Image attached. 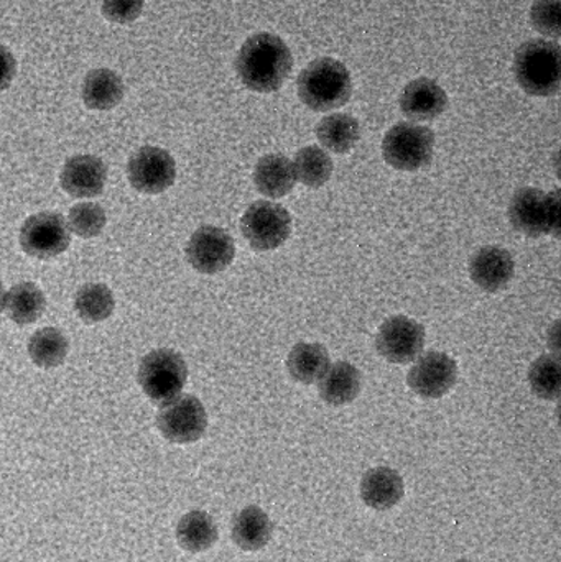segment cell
I'll return each mask as SVG.
<instances>
[{
    "label": "cell",
    "instance_id": "6da1fadb",
    "mask_svg": "<svg viewBox=\"0 0 561 562\" xmlns=\"http://www.w3.org/2000/svg\"><path fill=\"white\" fill-rule=\"evenodd\" d=\"M293 68V56L287 43L273 33H256L240 46L236 71L240 82L254 92L279 91Z\"/></svg>",
    "mask_w": 561,
    "mask_h": 562
},
{
    "label": "cell",
    "instance_id": "7a4b0ae2",
    "mask_svg": "<svg viewBox=\"0 0 561 562\" xmlns=\"http://www.w3.org/2000/svg\"><path fill=\"white\" fill-rule=\"evenodd\" d=\"M296 92L300 101L312 111H333L343 108L351 98V75L338 59L318 58L300 72Z\"/></svg>",
    "mask_w": 561,
    "mask_h": 562
},
{
    "label": "cell",
    "instance_id": "3957f363",
    "mask_svg": "<svg viewBox=\"0 0 561 562\" xmlns=\"http://www.w3.org/2000/svg\"><path fill=\"white\" fill-rule=\"evenodd\" d=\"M517 85L527 94L550 98L560 91V45L550 40H529L517 48L514 56Z\"/></svg>",
    "mask_w": 561,
    "mask_h": 562
},
{
    "label": "cell",
    "instance_id": "277c9868",
    "mask_svg": "<svg viewBox=\"0 0 561 562\" xmlns=\"http://www.w3.org/2000/svg\"><path fill=\"white\" fill-rule=\"evenodd\" d=\"M514 229L527 237H560L561 207L559 190L543 193L537 188H523L509 204Z\"/></svg>",
    "mask_w": 561,
    "mask_h": 562
},
{
    "label": "cell",
    "instance_id": "5b68a950",
    "mask_svg": "<svg viewBox=\"0 0 561 562\" xmlns=\"http://www.w3.org/2000/svg\"><path fill=\"white\" fill-rule=\"evenodd\" d=\"M137 380L152 403L165 405L183 392L188 380L187 362L175 350H152L142 359Z\"/></svg>",
    "mask_w": 561,
    "mask_h": 562
},
{
    "label": "cell",
    "instance_id": "8992f818",
    "mask_svg": "<svg viewBox=\"0 0 561 562\" xmlns=\"http://www.w3.org/2000/svg\"><path fill=\"white\" fill-rule=\"evenodd\" d=\"M435 134L424 125L402 122L385 134L382 155L395 170L417 171L434 158Z\"/></svg>",
    "mask_w": 561,
    "mask_h": 562
},
{
    "label": "cell",
    "instance_id": "52a82bcc",
    "mask_svg": "<svg viewBox=\"0 0 561 562\" xmlns=\"http://www.w3.org/2000/svg\"><path fill=\"white\" fill-rule=\"evenodd\" d=\"M240 231L257 252L279 249L292 234V216L285 207L269 201L254 203L240 221Z\"/></svg>",
    "mask_w": 561,
    "mask_h": 562
},
{
    "label": "cell",
    "instance_id": "ba28073f",
    "mask_svg": "<svg viewBox=\"0 0 561 562\" xmlns=\"http://www.w3.org/2000/svg\"><path fill=\"white\" fill-rule=\"evenodd\" d=\"M157 428L167 441L190 445L203 438L207 428V413L194 395H180L161 405Z\"/></svg>",
    "mask_w": 561,
    "mask_h": 562
},
{
    "label": "cell",
    "instance_id": "9c48e42d",
    "mask_svg": "<svg viewBox=\"0 0 561 562\" xmlns=\"http://www.w3.org/2000/svg\"><path fill=\"white\" fill-rule=\"evenodd\" d=\"M19 240L26 256L49 260L68 250L71 233L61 214L46 211L33 214L23 223Z\"/></svg>",
    "mask_w": 561,
    "mask_h": 562
},
{
    "label": "cell",
    "instance_id": "30bf717a",
    "mask_svg": "<svg viewBox=\"0 0 561 562\" xmlns=\"http://www.w3.org/2000/svg\"><path fill=\"white\" fill-rule=\"evenodd\" d=\"M187 260L197 272L216 276L233 263L236 244L233 237L216 226H203L188 240Z\"/></svg>",
    "mask_w": 561,
    "mask_h": 562
},
{
    "label": "cell",
    "instance_id": "8fae6325",
    "mask_svg": "<svg viewBox=\"0 0 561 562\" xmlns=\"http://www.w3.org/2000/svg\"><path fill=\"white\" fill-rule=\"evenodd\" d=\"M127 175L138 193L160 194L173 187L177 164L164 148L142 147L128 160Z\"/></svg>",
    "mask_w": 561,
    "mask_h": 562
},
{
    "label": "cell",
    "instance_id": "7c38bea8",
    "mask_svg": "<svg viewBox=\"0 0 561 562\" xmlns=\"http://www.w3.org/2000/svg\"><path fill=\"white\" fill-rule=\"evenodd\" d=\"M424 347V326L407 316L389 317L375 336V349L391 363L414 362Z\"/></svg>",
    "mask_w": 561,
    "mask_h": 562
},
{
    "label": "cell",
    "instance_id": "4fadbf2b",
    "mask_svg": "<svg viewBox=\"0 0 561 562\" xmlns=\"http://www.w3.org/2000/svg\"><path fill=\"white\" fill-rule=\"evenodd\" d=\"M458 380L457 360L448 353L427 352L417 357V362L407 375L412 392L422 398L437 400L447 395Z\"/></svg>",
    "mask_w": 561,
    "mask_h": 562
},
{
    "label": "cell",
    "instance_id": "5bb4252c",
    "mask_svg": "<svg viewBox=\"0 0 561 562\" xmlns=\"http://www.w3.org/2000/svg\"><path fill=\"white\" fill-rule=\"evenodd\" d=\"M59 181L69 196L78 200L96 198L102 194L108 183V167L94 155H76L66 161Z\"/></svg>",
    "mask_w": 561,
    "mask_h": 562
},
{
    "label": "cell",
    "instance_id": "9a60e30c",
    "mask_svg": "<svg viewBox=\"0 0 561 562\" xmlns=\"http://www.w3.org/2000/svg\"><path fill=\"white\" fill-rule=\"evenodd\" d=\"M448 109V95L437 81L418 78L408 82L401 94V111L415 122L435 121Z\"/></svg>",
    "mask_w": 561,
    "mask_h": 562
},
{
    "label": "cell",
    "instance_id": "2e32d148",
    "mask_svg": "<svg viewBox=\"0 0 561 562\" xmlns=\"http://www.w3.org/2000/svg\"><path fill=\"white\" fill-rule=\"evenodd\" d=\"M516 263L513 256L501 247H483L470 262V276L481 290L496 293L514 279Z\"/></svg>",
    "mask_w": 561,
    "mask_h": 562
},
{
    "label": "cell",
    "instance_id": "e0dca14e",
    "mask_svg": "<svg viewBox=\"0 0 561 562\" xmlns=\"http://www.w3.org/2000/svg\"><path fill=\"white\" fill-rule=\"evenodd\" d=\"M254 183L257 191L263 196L280 200L292 193L295 188L296 177L293 170V161L285 155L270 154L260 158L254 168Z\"/></svg>",
    "mask_w": 561,
    "mask_h": 562
},
{
    "label": "cell",
    "instance_id": "ac0fdd59",
    "mask_svg": "<svg viewBox=\"0 0 561 562\" xmlns=\"http://www.w3.org/2000/svg\"><path fill=\"white\" fill-rule=\"evenodd\" d=\"M404 497V481L391 468H375L366 472L361 481V498L369 508L391 510Z\"/></svg>",
    "mask_w": 561,
    "mask_h": 562
},
{
    "label": "cell",
    "instance_id": "d6986e66",
    "mask_svg": "<svg viewBox=\"0 0 561 562\" xmlns=\"http://www.w3.org/2000/svg\"><path fill=\"white\" fill-rule=\"evenodd\" d=\"M125 86L117 72L108 68L92 69L82 81L81 98L92 111H111L124 99Z\"/></svg>",
    "mask_w": 561,
    "mask_h": 562
},
{
    "label": "cell",
    "instance_id": "ffe728a7",
    "mask_svg": "<svg viewBox=\"0 0 561 562\" xmlns=\"http://www.w3.org/2000/svg\"><path fill=\"white\" fill-rule=\"evenodd\" d=\"M361 372L348 362H336L328 367L318 383L323 402L333 406L348 405L361 393Z\"/></svg>",
    "mask_w": 561,
    "mask_h": 562
},
{
    "label": "cell",
    "instance_id": "44dd1931",
    "mask_svg": "<svg viewBox=\"0 0 561 562\" xmlns=\"http://www.w3.org/2000/svg\"><path fill=\"white\" fill-rule=\"evenodd\" d=\"M329 367V353L325 346L316 342H300L287 359V369L295 382L313 385L319 382Z\"/></svg>",
    "mask_w": 561,
    "mask_h": 562
},
{
    "label": "cell",
    "instance_id": "7402d4cb",
    "mask_svg": "<svg viewBox=\"0 0 561 562\" xmlns=\"http://www.w3.org/2000/svg\"><path fill=\"white\" fill-rule=\"evenodd\" d=\"M272 521L259 507H246L234 517L233 541L244 551H259L272 538Z\"/></svg>",
    "mask_w": 561,
    "mask_h": 562
},
{
    "label": "cell",
    "instance_id": "603a6c76",
    "mask_svg": "<svg viewBox=\"0 0 561 562\" xmlns=\"http://www.w3.org/2000/svg\"><path fill=\"white\" fill-rule=\"evenodd\" d=\"M315 134L326 150L348 154L361 138V125L352 115L338 112L322 119L316 125Z\"/></svg>",
    "mask_w": 561,
    "mask_h": 562
},
{
    "label": "cell",
    "instance_id": "cb8c5ba5",
    "mask_svg": "<svg viewBox=\"0 0 561 562\" xmlns=\"http://www.w3.org/2000/svg\"><path fill=\"white\" fill-rule=\"evenodd\" d=\"M45 293L32 281H22L5 293L3 311L19 326L36 323L45 313Z\"/></svg>",
    "mask_w": 561,
    "mask_h": 562
},
{
    "label": "cell",
    "instance_id": "d4e9b609",
    "mask_svg": "<svg viewBox=\"0 0 561 562\" xmlns=\"http://www.w3.org/2000/svg\"><path fill=\"white\" fill-rule=\"evenodd\" d=\"M177 541L188 553H204L217 541L216 524L206 512H190L178 521Z\"/></svg>",
    "mask_w": 561,
    "mask_h": 562
},
{
    "label": "cell",
    "instance_id": "484cf974",
    "mask_svg": "<svg viewBox=\"0 0 561 562\" xmlns=\"http://www.w3.org/2000/svg\"><path fill=\"white\" fill-rule=\"evenodd\" d=\"M68 352V337L56 327H43L30 337L29 356L40 369H55L61 366Z\"/></svg>",
    "mask_w": 561,
    "mask_h": 562
},
{
    "label": "cell",
    "instance_id": "4316f807",
    "mask_svg": "<svg viewBox=\"0 0 561 562\" xmlns=\"http://www.w3.org/2000/svg\"><path fill=\"white\" fill-rule=\"evenodd\" d=\"M75 310L82 323L98 324L108 321L115 310L114 293L104 283L85 284L76 293Z\"/></svg>",
    "mask_w": 561,
    "mask_h": 562
},
{
    "label": "cell",
    "instance_id": "83f0119b",
    "mask_svg": "<svg viewBox=\"0 0 561 562\" xmlns=\"http://www.w3.org/2000/svg\"><path fill=\"white\" fill-rule=\"evenodd\" d=\"M296 180L306 188L318 190L328 183L333 175V160L323 148L316 145L302 148L293 160Z\"/></svg>",
    "mask_w": 561,
    "mask_h": 562
},
{
    "label": "cell",
    "instance_id": "f1b7e54d",
    "mask_svg": "<svg viewBox=\"0 0 561 562\" xmlns=\"http://www.w3.org/2000/svg\"><path fill=\"white\" fill-rule=\"evenodd\" d=\"M530 389L539 398L557 402L560 396L561 366L559 357L542 356L530 366Z\"/></svg>",
    "mask_w": 561,
    "mask_h": 562
},
{
    "label": "cell",
    "instance_id": "f546056e",
    "mask_svg": "<svg viewBox=\"0 0 561 562\" xmlns=\"http://www.w3.org/2000/svg\"><path fill=\"white\" fill-rule=\"evenodd\" d=\"M69 233L81 239H94L104 231L108 216L104 207L98 203H78L68 214Z\"/></svg>",
    "mask_w": 561,
    "mask_h": 562
},
{
    "label": "cell",
    "instance_id": "4dcf8cb0",
    "mask_svg": "<svg viewBox=\"0 0 561 562\" xmlns=\"http://www.w3.org/2000/svg\"><path fill=\"white\" fill-rule=\"evenodd\" d=\"M530 22L537 32L546 36H560L561 2L560 0H537L530 10Z\"/></svg>",
    "mask_w": 561,
    "mask_h": 562
},
{
    "label": "cell",
    "instance_id": "1f68e13d",
    "mask_svg": "<svg viewBox=\"0 0 561 562\" xmlns=\"http://www.w3.org/2000/svg\"><path fill=\"white\" fill-rule=\"evenodd\" d=\"M145 0H102V15L112 23L127 25L135 22L144 10Z\"/></svg>",
    "mask_w": 561,
    "mask_h": 562
},
{
    "label": "cell",
    "instance_id": "d6a6232c",
    "mask_svg": "<svg viewBox=\"0 0 561 562\" xmlns=\"http://www.w3.org/2000/svg\"><path fill=\"white\" fill-rule=\"evenodd\" d=\"M16 75V59L7 46L0 45V91L12 85Z\"/></svg>",
    "mask_w": 561,
    "mask_h": 562
},
{
    "label": "cell",
    "instance_id": "836d02e7",
    "mask_svg": "<svg viewBox=\"0 0 561 562\" xmlns=\"http://www.w3.org/2000/svg\"><path fill=\"white\" fill-rule=\"evenodd\" d=\"M3 304H5V290H3L2 281H0V314H2Z\"/></svg>",
    "mask_w": 561,
    "mask_h": 562
},
{
    "label": "cell",
    "instance_id": "e575fe53",
    "mask_svg": "<svg viewBox=\"0 0 561 562\" xmlns=\"http://www.w3.org/2000/svg\"><path fill=\"white\" fill-rule=\"evenodd\" d=\"M458 562H474V561L461 560V561H458Z\"/></svg>",
    "mask_w": 561,
    "mask_h": 562
}]
</instances>
